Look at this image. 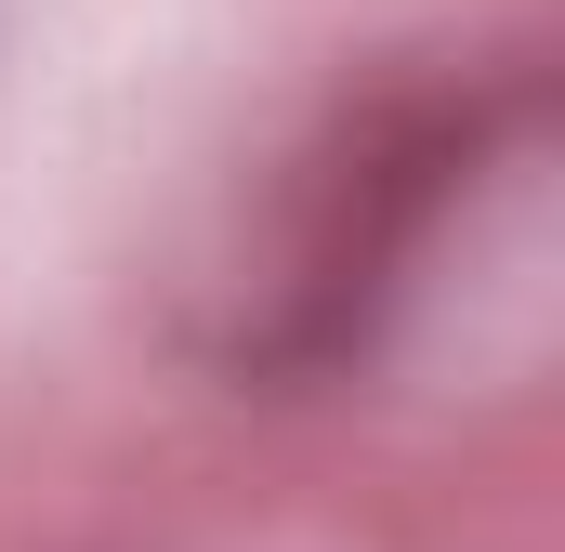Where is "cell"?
Instances as JSON below:
<instances>
[{"label": "cell", "instance_id": "6da1fadb", "mask_svg": "<svg viewBox=\"0 0 565 552\" xmlns=\"http://www.w3.org/2000/svg\"><path fill=\"white\" fill-rule=\"evenodd\" d=\"M473 106L447 93H382V106H342L329 132L289 158L250 211V237L224 251V355L237 369H329L369 316L395 264L422 251L447 171H473Z\"/></svg>", "mask_w": 565, "mask_h": 552}]
</instances>
